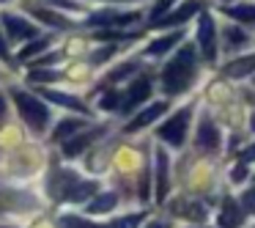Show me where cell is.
<instances>
[{
  "mask_svg": "<svg viewBox=\"0 0 255 228\" xmlns=\"http://www.w3.org/2000/svg\"><path fill=\"white\" fill-rule=\"evenodd\" d=\"M195 74H198V55H195V47L187 44L162 69V91L167 96L181 94V91H187L195 83Z\"/></svg>",
  "mask_w": 255,
  "mask_h": 228,
  "instance_id": "obj_1",
  "label": "cell"
},
{
  "mask_svg": "<svg viewBox=\"0 0 255 228\" xmlns=\"http://www.w3.org/2000/svg\"><path fill=\"white\" fill-rule=\"evenodd\" d=\"M11 99H14V105H17L22 121L28 124L33 132H44L47 124H50V110H47L44 102L36 99V96H30L28 91H19V88L11 91Z\"/></svg>",
  "mask_w": 255,
  "mask_h": 228,
  "instance_id": "obj_2",
  "label": "cell"
},
{
  "mask_svg": "<svg viewBox=\"0 0 255 228\" xmlns=\"http://www.w3.org/2000/svg\"><path fill=\"white\" fill-rule=\"evenodd\" d=\"M189 118H192V105H187V107H181V110L173 113V116L167 118L159 129H156V138L165 140L167 146H173V149H181L184 140H187Z\"/></svg>",
  "mask_w": 255,
  "mask_h": 228,
  "instance_id": "obj_3",
  "label": "cell"
},
{
  "mask_svg": "<svg viewBox=\"0 0 255 228\" xmlns=\"http://www.w3.org/2000/svg\"><path fill=\"white\" fill-rule=\"evenodd\" d=\"M0 22H3V28H6V36L11 41H33V39H39V25L36 22H30V19H25V17H19V14H11V11H3L0 14Z\"/></svg>",
  "mask_w": 255,
  "mask_h": 228,
  "instance_id": "obj_4",
  "label": "cell"
},
{
  "mask_svg": "<svg viewBox=\"0 0 255 228\" xmlns=\"http://www.w3.org/2000/svg\"><path fill=\"white\" fill-rule=\"evenodd\" d=\"M198 41H200V50H203V58L209 63H214L217 61V28H214V17L209 11H203L198 19Z\"/></svg>",
  "mask_w": 255,
  "mask_h": 228,
  "instance_id": "obj_5",
  "label": "cell"
},
{
  "mask_svg": "<svg viewBox=\"0 0 255 228\" xmlns=\"http://www.w3.org/2000/svg\"><path fill=\"white\" fill-rule=\"evenodd\" d=\"M154 173H156V204H162V201L167 198V193H170V160H167L165 149H156L154 151Z\"/></svg>",
  "mask_w": 255,
  "mask_h": 228,
  "instance_id": "obj_6",
  "label": "cell"
},
{
  "mask_svg": "<svg viewBox=\"0 0 255 228\" xmlns=\"http://www.w3.org/2000/svg\"><path fill=\"white\" fill-rule=\"evenodd\" d=\"M151 96V77H145V74H140V77L132 80V85L127 88V94H124V102H121V110L129 113L132 107L143 105L145 99Z\"/></svg>",
  "mask_w": 255,
  "mask_h": 228,
  "instance_id": "obj_7",
  "label": "cell"
},
{
  "mask_svg": "<svg viewBox=\"0 0 255 228\" xmlns=\"http://www.w3.org/2000/svg\"><path fill=\"white\" fill-rule=\"evenodd\" d=\"M244 220H247V212L242 209V204L233 198H225L222 201V212L217 217V226L220 228H242Z\"/></svg>",
  "mask_w": 255,
  "mask_h": 228,
  "instance_id": "obj_8",
  "label": "cell"
},
{
  "mask_svg": "<svg viewBox=\"0 0 255 228\" xmlns=\"http://www.w3.org/2000/svg\"><path fill=\"white\" fill-rule=\"evenodd\" d=\"M195 143H198V149H206V151H217V149H220V143H222L220 129H217V124L211 121L209 116L200 118L198 135H195Z\"/></svg>",
  "mask_w": 255,
  "mask_h": 228,
  "instance_id": "obj_9",
  "label": "cell"
},
{
  "mask_svg": "<svg viewBox=\"0 0 255 228\" xmlns=\"http://www.w3.org/2000/svg\"><path fill=\"white\" fill-rule=\"evenodd\" d=\"M165 110H167V102H165V99H162V102H154V105H148L145 110H140L137 116H134L132 121L127 124V132H137V129H143V127H148V124H154Z\"/></svg>",
  "mask_w": 255,
  "mask_h": 228,
  "instance_id": "obj_10",
  "label": "cell"
},
{
  "mask_svg": "<svg viewBox=\"0 0 255 228\" xmlns=\"http://www.w3.org/2000/svg\"><path fill=\"white\" fill-rule=\"evenodd\" d=\"M137 19H140L137 11L121 14V11H113V8H105L99 14H91L88 25H129V22H137Z\"/></svg>",
  "mask_w": 255,
  "mask_h": 228,
  "instance_id": "obj_11",
  "label": "cell"
},
{
  "mask_svg": "<svg viewBox=\"0 0 255 228\" xmlns=\"http://www.w3.org/2000/svg\"><path fill=\"white\" fill-rule=\"evenodd\" d=\"M102 132H105V127H96V129H91V132H85V135L72 138L69 143H63V154H66V157H77L80 151H85L91 143H94V140H99Z\"/></svg>",
  "mask_w": 255,
  "mask_h": 228,
  "instance_id": "obj_12",
  "label": "cell"
},
{
  "mask_svg": "<svg viewBox=\"0 0 255 228\" xmlns=\"http://www.w3.org/2000/svg\"><path fill=\"white\" fill-rule=\"evenodd\" d=\"M198 11H203V3H200V0H187V3H181L173 14H167L159 25H181V22H187V19H192Z\"/></svg>",
  "mask_w": 255,
  "mask_h": 228,
  "instance_id": "obj_13",
  "label": "cell"
},
{
  "mask_svg": "<svg viewBox=\"0 0 255 228\" xmlns=\"http://www.w3.org/2000/svg\"><path fill=\"white\" fill-rule=\"evenodd\" d=\"M255 72V55H244V58H236V61L225 63L222 69V77H231V80H242L247 74Z\"/></svg>",
  "mask_w": 255,
  "mask_h": 228,
  "instance_id": "obj_14",
  "label": "cell"
},
{
  "mask_svg": "<svg viewBox=\"0 0 255 228\" xmlns=\"http://www.w3.org/2000/svg\"><path fill=\"white\" fill-rule=\"evenodd\" d=\"M41 96H44V99H50V102H55V105H61V107H69V110L88 113L85 102H80L77 96H72V94H61V91H52V88H41Z\"/></svg>",
  "mask_w": 255,
  "mask_h": 228,
  "instance_id": "obj_15",
  "label": "cell"
},
{
  "mask_svg": "<svg viewBox=\"0 0 255 228\" xmlns=\"http://www.w3.org/2000/svg\"><path fill=\"white\" fill-rule=\"evenodd\" d=\"M178 41H181V30H173V33H167V36H159V39H154L148 47H145V55L159 58V55H165V52H170Z\"/></svg>",
  "mask_w": 255,
  "mask_h": 228,
  "instance_id": "obj_16",
  "label": "cell"
},
{
  "mask_svg": "<svg viewBox=\"0 0 255 228\" xmlns=\"http://www.w3.org/2000/svg\"><path fill=\"white\" fill-rule=\"evenodd\" d=\"M222 33H225V47L228 50H242V47L250 44V33H244L242 28H231V25H228Z\"/></svg>",
  "mask_w": 255,
  "mask_h": 228,
  "instance_id": "obj_17",
  "label": "cell"
},
{
  "mask_svg": "<svg viewBox=\"0 0 255 228\" xmlns=\"http://www.w3.org/2000/svg\"><path fill=\"white\" fill-rule=\"evenodd\" d=\"M116 204H118V195L116 193H102L99 198H94L88 204V212H91V215H105V212H110Z\"/></svg>",
  "mask_w": 255,
  "mask_h": 228,
  "instance_id": "obj_18",
  "label": "cell"
},
{
  "mask_svg": "<svg viewBox=\"0 0 255 228\" xmlns=\"http://www.w3.org/2000/svg\"><path fill=\"white\" fill-rule=\"evenodd\" d=\"M33 17L41 19V22H47V25H52V28H72V22H69L66 17L50 11V8H33Z\"/></svg>",
  "mask_w": 255,
  "mask_h": 228,
  "instance_id": "obj_19",
  "label": "cell"
},
{
  "mask_svg": "<svg viewBox=\"0 0 255 228\" xmlns=\"http://www.w3.org/2000/svg\"><path fill=\"white\" fill-rule=\"evenodd\" d=\"M222 11H225V17H231V19L255 25V6H228V8H222Z\"/></svg>",
  "mask_w": 255,
  "mask_h": 228,
  "instance_id": "obj_20",
  "label": "cell"
},
{
  "mask_svg": "<svg viewBox=\"0 0 255 228\" xmlns=\"http://www.w3.org/2000/svg\"><path fill=\"white\" fill-rule=\"evenodd\" d=\"M83 127H85V121H83V118H63V121L55 127L52 138H55V140H63V138H69L72 132H77V129H83Z\"/></svg>",
  "mask_w": 255,
  "mask_h": 228,
  "instance_id": "obj_21",
  "label": "cell"
},
{
  "mask_svg": "<svg viewBox=\"0 0 255 228\" xmlns=\"http://www.w3.org/2000/svg\"><path fill=\"white\" fill-rule=\"evenodd\" d=\"M47 47H50V36H44V39H33L28 47H22V50L17 52L19 61H30L33 55H39V52H44Z\"/></svg>",
  "mask_w": 255,
  "mask_h": 228,
  "instance_id": "obj_22",
  "label": "cell"
},
{
  "mask_svg": "<svg viewBox=\"0 0 255 228\" xmlns=\"http://www.w3.org/2000/svg\"><path fill=\"white\" fill-rule=\"evenodd\" d=\"M143 220H145V212H134V215H124L118 220H113L107 228H137Z\"/></svg>",
  "mask_w": 255,
  "mask_h": 228,
  "instance_id": "obj_23",
  "label": "cell"
},
{
  "mask_svg": "<svg viewBox=\"0 0 255 228\" xmlns=\"http://www.w3.org/2000/svg\"><path fill=\"white\" fill-rule=\"evenodd\" d=\"M96 193V182H77L74 190L69 193V201H85L88 195Z\"/></svg>",
  "mask_w": 255,
  "mask_h": 228,
  "instance_id": "obj_24",
  "label": "cell"
},
{
  "mask_svg": "<svg viewBox=\"0 0 255 228\" xmlns=\"http://www.w3.org/2000/svg\"><path fill=\"white\" fill-rule=\"evenodd\" d=\"M173 3H176V0H156V6L151 8L148 19H151V22H162V19L167 17V11H170Z\"/></svg>",
  "mask_w": 255,
  "mask_h": 228,
  "instance_id": "obj_25",
  "label": "cell"
},
{
  "mask_svg": "<svg viewBox=\"0 0 255 228\" xmlns=\"http://www.w3.org/2000/svg\"><path fill=\"white\" fill-rule=\"evenodd\" d=\"M132 72H137V61H127V63H121L118 69H113V72L107 74V80H110V83H118V80H124L127 74H132Z\"/></svg>",
  "mask_w": 255,
  "mask_h": 228,
  "instance_id": "obj_26",
  "label": "cell"
},
{
  "mask_svg": "<svg viewBox=\"0 0 255 228\" xmlns=\"http://www.w3.org/2000/svg\"><path fill=\"white\" fill-rule=\"evenodd\" d=\"M61 184H77V176L74 173H61ZM69 193H72V187H58V184H52V195L55 198H69Z\"/></svg>",
  "mask_w": 255,
  "mask_h": 228,
  "instance_id": "obj_27",
  "label": "cell"
},
{
  "mask_svg": "<svg viewBox=\"0 0 255 228\" xmlns=\"http://www.w3.org/2000/svg\"><path fill=\"white\" fill-rule=\"evenodd\" d=\"M121 99H124L121 94H116V91H107V94L102 96L99 107H102V110H116V107H121Z\"/></svg>",
  "mask_w": 255,
  "mask_h": 228,
  "instance_id": "obj_28",
  "label": "cell"
},
{
  "mask_svg": "<svg viewBox=\"0 0 255 228\" xmlns=\"http://www.w3.org/2000/svg\"><path fill=\"white\" fill-rule=\"evenodd\" d=\"M61 226H63V228H99V226H94V223L83 220V217H74V215H66V217L61 220Z\"/></svg>",
  "mask_w": 255,
  "mask_h": 228,
  "instance_id": "obj_29",
  "label": "cell"
},
{
  "mask_svg": "<svg viewBox=\"0 0 255 228\" xmlns=\"http://www.w3.org/2000/svg\"><path fill=\"white\" fill-rule=\"evenodd\" d=\"M209 96H214V102H225L228 99V88H225V80H217L214 85L209 88Z\"/></svg>",
  "mask_w": 255,
  "mask_h": 228,
  "instance_id": "obj_30",
  "label": "cell"
},
{
  "mask_svg": "<svg viewBox=\"0 0 255 228\" xmlns=\"http://www.w3.org/2000/svg\"><path fill=\"white\" fill-rule=\"evenodd\" d=\"M96 39H134L137 33H118V30H99V33H94Z\"/></svg>",
  "mask_w": 255,
  "mask_h": 228,
  "instance_id": "obj_31",
  "label": "cell"
},
{
  "mask_svg": "<svg viewBox=\"0 0 255 228\" xmlns=\"http://www.w3.org/2000/svg\"><path fill=\"white\" fill-rule=\"evenodd\" d=\"M113 52H116V44H110V47H102V50H96V52H94V58H91V61H94V63H105L107 58L113 55Z\"/></svg>",
  "mask_w": 255,
  "mask_h": 228,
  "instance_id": "obj_32",
  "label": "cell"
},
{
  "mask_svg": "<svg viewBox=\"0 0 255 228\" xmlns=\"http://www.w3.org/2000/svg\"><path fill=\"white\" fill-rule=\"evenodd\" d=\"M231 179H233L236 184H242L244 179H247V165H244V162H239V165H236V171L231 173Z\"/></svg>",
  "mask_w": 255,
  "mask_h": 228,
  "instance_id": "obj_33",
  "label": "cell"
},
{
  "mask_svg": "<svg viewBox=\"0 0 255 228\" xmlns=\"http://www.w3.org/2000/svg\"><path fill=\"white\" fill-rule=\"evenodd\" d=\"M47 3H52V6H58V8H69V11H80V6L74 0H47Z\"/></svg>",
  "mask_w": 255,
  "mask_h": 228,
  "instance_id": "obj_34",
  "label": "cell"
},
{
  "mask_svg": "<svg viewBox=\"0 0 255 228\" xmlns=\"http://www.w3.org/2000/svg\"><path fill=\"white\" fill-rule=\"evenodd\" d=\"M242 162H247V160H255V143L253 146H247V149H242Z\"/></svg>",
  "mask_w": 255,
  "mask_h": 228,
  "instance_id": "obj_35",
  "label": "cell"
},
{
  "mask_svg": "<svg viewBox=\"0 0 255 228\" xmlns=\"http://www.w3.org/2000/svg\"><path fill=\"white\" fill-rule=\"evenodd\" d=\"M0 58H3V61H8V47H6V39H3V33H0Z\"/></svg>",
  "mask_w": 255,
  "mask_h": 228,
  "instance_id": "obj_36",
  "label": "cell"
},
{
  "mask_svg": "<svg viewBox=\"0 0 255 228\" xmlns=\"http://www.w3.org/2000/svg\"><path fill=\"white\" fill-rule=\"evenodd\" d=\"M0 116H6V96L0 94Z\"/></svg>",
  "mask_w": 255,
  "mask_h": 228,
  "instance_id": "obj_37",
  "label": "cell"
},
{
  "mask_svg": "<svg viewBox=\"0 0 255 228\" xmlns=\"http://www.w3.org/2000/svg\"><path fill=\"white\" fill-rule=\"evenodd\" d=\"M148 228H170V226H167V223H162V220H156V223H151Z\"/></svg>",
  "mask_w": 255,
  "mask_h": 228,
  "instance_id": "obj_38",
  "label": "cell"
},
{
  "mask_svg": "<svg viewBox=\"0 0 255 228\" xmlns=\"http://www.w3.org/2000/svg\"><path fill=\"white\" fill-rule=\"evenodd\" d=\"M250 129H253V132H255V113H253V116H250Z\"/></svg>",
  "mask_w": 255,
  "mask_h": 228,
  "instance_id": "obj_39",
  "label": "cell"
},
{
  "mask_svg": "<svg viewBox=\"0 0 255 228\" xmlns=\"http://www.w3.org/2000/svg\"><path fill=\"white\" fill-rule=\"evenodd\" d=\"M0 3H6V0H0Z\"/></svg>",
  "mask_w": 255,
  "mask_h": 228,
  "instance_id": "obj_40",
  "label": "cell"
},
{
  "mask_svg": "<svg viewBox=\"0 0 255 228\" xmlns=\"http://www.w3.org/2000/svg\"><path fill=\"white\" fill-rule=\"evenodd\" d=\"M253 83H255V77H253Z\"/></svg>",
  "mask_w": 255,
  "mask_h": 228,
  "instance_id": "obj_41",
  "label": "cell"
},
{
  "mask_svg": "<svg viewBox=\"0 0 255 228\" xmlns=\"http://www.w3.org/2000/svg\"><path fill=\"white\" fill-rule=\"evenodd\" d=\"M253 179H255V176H253Z\"/></svg>",
  "mask_w": 255,
  "mask_h": 228,
  "instance_id": "obj_42",
  "label": "cell"
}]
</instances>
